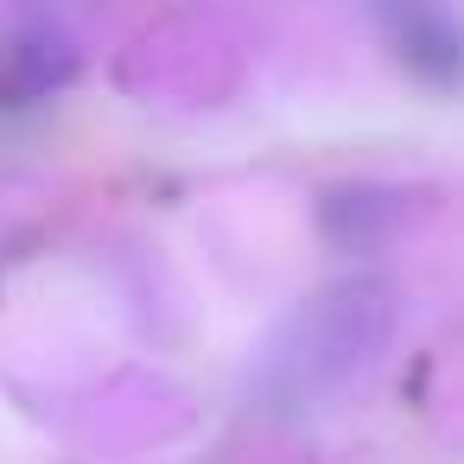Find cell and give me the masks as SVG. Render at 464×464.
Wrapping results in <instances>:
<instances>
[]
</instances>
